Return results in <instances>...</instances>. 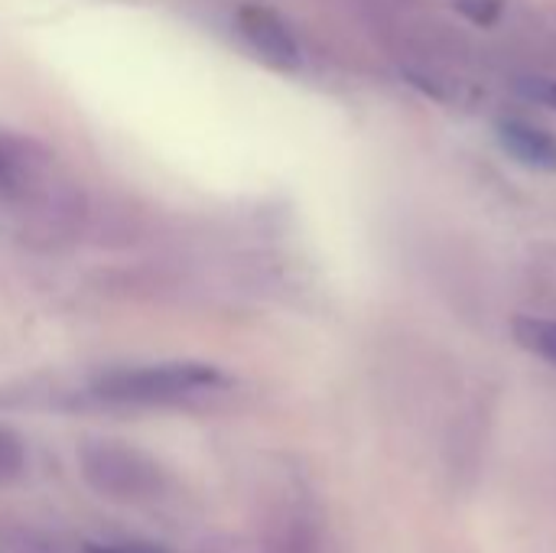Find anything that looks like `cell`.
Listing matches in <instances>:
<instances>
[{
    "mask_svg": "<svg viewBox=\"0 0 556 553\" xmlns=\"http://www.w3.org/2000/svg\"><path fill=\"white\" fill-rule=\"evenodd\" d=\"M81 215V196L55 153L29 134L0 127V231L52 241L72 235Z\"/></svg>",
    "mask_w": 556,
    "mask_h": 553,
    "instance_id": "1",
    "label": "cell"
},
{
    "mask_svg": "<svg viewBox=\"0 0 556 553\" xmlns=\"http://www.w3.org/2000/svg\"><path fill=\"white\" fill-rule=\"evenodd\" d=\"M231 388V378L208 362L121 365L91 378L88 398L108 407H182L202 404Z\"/></svg>",
    "mask_w": 556,
    "mask_h": 553,
    "instance_id": "2",
    "label": "cell"
},
{
    "mask_svg": "<svg viewBox=\"0 0 556 553\" xmlns=\"http://www.w3.org/2000/svg\"><path fill=\"white\" fill-rule=\"evenodd\" d=\"M78 469L81 479L104 499L121 502V505H150L156 499H163L169 479L163 473V466L130 447V443H117V440H88L78 450Z\"/></svg>",
    "mask_w": 556,
    "mask_h": 553,
    "instance_id": "3",
    "label": "cell"
},
{
    "mask_svg": "<svg viewBox=\"0 0 556 553\" xmlns=\"http://www.w3.org/2000/svg\"><path fill=\"white\" fill-rule=\"evenodd\" d=\"M235 23H238V33L244 36V42L274 68H296L303 62V49H300V39L296 33L290 29V23L264 7V3H244L238 7L235 13Z\"/></svg>",
    "mask_w": 556,
    "mask_h": 553,
    "instance_id": "4",
    "label": "cell"
},
{
    "mask_svg": "<svg viewBox=\"0 0 556 553\" xmlns=\"http://www.w3.org/2000/svg\"><path fill=\"white\" fill-rule=\"evenodd\" d=\"M498 140L518 163L541 173H556V137L551 130L534 127L521 117H508L498 124Z\"/></svg>",
    "mask_w": 556,
    "mask_h": 553,
    "instance_id": "5",
    "label": "cell"
},
{
    "mask_svg": "<svg viewBox=\"0 0 556 553\" xmlns=\"http://www.w3.org/2000/svg\"><path fill=\"white\" fill-rule=\"evenodd\" d=\"M515 336L525 349L538 352L541 359H547L551 365H556V319H534L525 316L515 323Z\"/></svg>",
    "mask_w": 556,
    "mask_h": 553,
    "instance_id": "6",
    "label": "cell"
},
{
    "mask_svg": "<svg viewBox=\"0 0 556 553\" xmlns=\"http://www.w3.org/2000/svg\"><path fill=\"white\" fill-rule=\"evenodd\" d=\"M23 473H26V447L10 427H0V489L13 486Z\"/></svg>",
    "mask_w": 556,
    "mask_h": 553,
    "instance_id": "7",
    "label": "cell"
},
{
    "mask_svg": "<svg viewBox=\"0 0 556 553\" xmlns=\"http://www.w3.org/2000/svg\"><path fill=\"white\" fill-rule=\"evenodd\" d=\"M518 91L538 104H547L556 111V78H544V75H531L518 81Z\"/></svg>",
    "mask_w": 556,
    "mask_h": 553,
    "instance_id": "8",
    "label": "cell"
},
{
    "mask_svg": "<svg viewBox=\"0 0 556 553\" xmlns=\"http://www.w3.org/2000/svg\"><path fill=\"white\" fill-rule=\"evenodd\" d=\"M456 10H459L463 16H469L472 23L489 26V23H495V20H498V13H502V0H456Z\"/></svg>",
    "mask_w": 556,
    "mask_h": 553,
    "instance_id": "9",
    "label": "cell"
},
{
    "mask_svg": "<svg viewBox=\"0 0 556 553\" xmlns=\"http://www.w3.org/2000/svg\"><path fill=\"white\" fill-rule=\"evenodd\" d=\"M85 553H166L147 541H127V544H88Z\"/></svg>",
    "mask_w": 556,
    "mask_h": 553,
    "instance_id": "10",
    "label": "cell"
}]
</instances>
